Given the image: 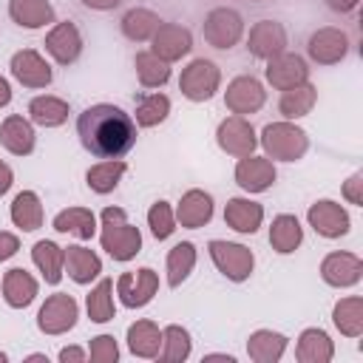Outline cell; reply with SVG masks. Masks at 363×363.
<instances>
[{
  "label": "cell",
  "mask_w": 363,
  "mask_h": 363,
  "mask_svg": "<svg viewBox=\"0 0 363 363\" xmlns=\"http://www.w3.org/2000/svg\"><path fill=\"white\" fill-rule=\"evenodd\" d=\"M258 145L264 147L267 159H272V162H298L309 150V136L301 125L281 119V122H269L261 130Z\"/></svg>",
  "instance_id": "obj_3"
},
{
  "label": "cell",
  "mask_w": 363,
  "mask_h": 363,
  "mask_svg": "<svg viewBox=\"0 0 363 363\" xmlns=\"http://www.w3.org/2000/svg\"><path fill=\"white\" fill-rule=\"evenodd\" d=\"M301 241H303V227H301L298 216L281 213V216L272 218V224H269V244H272L275 252L289 255V252H295L301 247Z\"/></svg>",
  "instance_id": "obj_33"
},
{
  "label": "cell",
  "mask_w": 363,
  "mask_h": 363,
  "mask_svg": "<svg viewBox=\"0 0 363 363\" xmlns=\"http://www.w3.org/2000/svg\"><path fill=\"white\" fill-rule=\"evenodd\" d=\"M125 170H128V164H125L122 159H102V162H96V164L88 167L85 184H88L96 196H108V193L116 190V184L122 182Z\"/></svg>",
  "instance_id": "obj_35"
},
{
  "label": "cell",
  "mask_w": 363,
  "mask_h": 363,
  "mask_svg": "<svg viewBox=\"0 0 363 363\" xmlns=\"http://www.w3.org/2000/svg\"><path fill=\"white\" fill-rule=\"evenodd\" d=\"M31 261L34 267L43 272L45 284H60L62 281V267H65V247H60L57 241H37L31 247Z\"/></svg>",
  "instance_id": "obj_30"
},
{
  "label": "cell",
  "mask_w": 363,
  "mask_h": 363,
  "mask_svg": "<svg viewBox=\"0 0 363 363\" xmlns=\"http://www.w3.org/2000/svg\"><path fill=\"white\" fill-rule=\"evenodd\" d=\"M167 113H170V99L156 91V94L139 96V102H136V119L133 122L139 128H156V125H162L167 119Z\"/></svg>",
  "instance_id": "obj_42"
},
{
  "label": "cell",
  "mask_w": 363,
  "mask_h": 363,
  "mask_svg": "<svg viewBox=\"0 0 363 363\" xmlns=\"http://www.w3.org/2000/svg\"><path fill=\"white\" fill-rule=\"evenodd\" d=\"M267 102V91L261 85V79H255L252 74H241L235 79L227 82V91H224V105L238 113V116H247V113H255L261 111Z\"/></svg>",
  "instance_id": "obj_10"
},
{
  "label": "cell",
  "mask_w": 363,
  "mask_h": 363,
  "mask_svg": "<svg viewBox=\"0 0 363 363\" xmlns=\"http://www.w3.org/2000/svg\"><path fill=\"white\" fill-rule=\"evenodd\" d=\"M173 213H176V221L182 227L199 230V227L210 224V218H213V196L199 190V187H193V190L182 193V199H179Z\"/></svg>",
  "instance_id": "obj_21"
},
{
  "label": "cell",
  "mask_w": 363,
  "mask_h": 363,
  "mask_svg": "<svg viewBox=\"0 0 363 363\" xmlns=\"http://www.w3.org/2000/svg\"><path fill=\"white\" fill-rule=\"evenodd\" d=\"M128 349H130V354L145 357V360L159 357V349H162V329H159L153 320H147V318L130 323V326H128Z\"/></svg>",
  "instance_id": "obj_31"
},
{
  "label": "cell",
  "mask_w": 363,
  "mask_h": 363,
  "mask_svg": "<svg viewBox=\"0 0 363 363\" xmlns=\"http://www.w3.org/2000/svg\"><path fill=\"white\" fill-rule=\"evenodd\" d=\"M85 309H88V318L94 323H108L113 320L116 315V306H113V281L111 278H102L85 298Z\"/></svg>",
  "instance_id": "obj_41"
},
{
  "label": "cell",
  "mask_w": 363,
  "mask_h": 363,
  "mask_svg": "<svg viewBox=\"0 0 363 363\" xmlns=\"http://www.w3.org/2000/svg\"><path fill=\"white\" fill-rule=\"evenodd\" d=\"M79 318V303L68 292H54L45 298V303L37 312V329L43 335H65L77 326Z\"/></svg>",
  "instance_id": "obj_7"
},
{
  "label": "cell",
  "mask_w": 363,
  "mask_h": 363,
  "mask_svg": "<svg viewBox=\"0 0 363 363\" xmlns=\"http://www.w3.org/2000/svg\"><path fill=\"white\" fill-rule=\"evenodd\" d=\"M122 0H82V6H88V9H94V11H111V9H116Z\"/></svg>",
  "instance_id": "obj_50"
},
{
  "label": "cell",
  "mask_w": 363,
  "mask_h": 363,
  "mask_svg": "<svg viewBox=\"0 0 363 363\" xmlns=\"http://www.w3.org/2000/svg\"><path fill=\"white\" fill-rule=\"evenodd\" d=\"M264 221V207L252 199H244V196H235L224 204V224L241 235H252L258 233Z\"/></svg>",
  "instance_id": "obj_22"
},
{
  "label": "cell",
  "mask_w": 363,
  "mask_h": 363,
  "mask_svg": "<svg viewBox=\"0 0 363 363\" xmlns=\"http://www.w3.org/2000/svg\"><path fill=\"white\" fill-rule=\"evenodd\" d=\"M147 227H150V233H153L156 241H164V238H170L176 233V213H173L170 201L159 199V201L150 204V210H147Z\"/></svg>",
  "instance_id": "obj_43"
},
{
  "label": "cell",
  "mask_w": 363,
  "mask_h": 363,
  "mask_svg": "<svg viewBox=\"0 0 363 363\" xmlns=\"http://www.w3.org/2000/svg\"><path fill=\"white\" fill-rule=\"evenodd\" d=\"M264 77H267V82L275 91H286V88H295V85H301V82L309 79V65H306V60L301 54L281 51L278 57L267 60Z\"/></svg>",
  "instance_id": "obj_14"
},
{
  "label": "cell",
  "mask_w": 363,
  "mask_h": 363,
  "mask_svg": "<svg viewBox=\"0 0 363 363\" xmlns=\"http://www.w3.org/2000/svg\"><path fill=\"white\" fill-rule=\"evenodd\" d=\"M57 357H60V363H82L88 357V352L79 349V346H65V349H60Z\"/></svg>",
  "instance_id": "obj_47"
},
{
  "label": "cell",
  "mask_w": 363,
  "mask_h": 363,
  "mask_svg": "<svg viewBox=\"0 0 363 363\" xmlns=\"http://www.w3.org/2000/svg\"><path fill=\"white\" fill-rule=\"evenodd\" d=\"M11 102V85H9V79L0 74V108H6Z\"/></svg>",
  "instance_id": "obj_51"
},
{
  "label": "cell",
  "mask_w": 363,
  "mask_h": 363,
  "mask_svg": "<svg viewBox=\"0 0 363 363\" xmlns=\"http://www.w3.org/2000/svg\"><path fill=\"white\" fill-rule=\"evenodd\" d=\"M6 360H9V354H6V352H0V363H6Z\"/></svg>",
  "instance_id": "obj_52"
},
{
  "label": "cell",
  "mask_w": 363,
  "mask_h": 363,
  "mask_svg": "<svg viewBox=\"0 0 363 363\" xmlns=\"http://www.w3.org/2000/svg\"><path fill=\"white\" fill-rule=\"evenodd\" d=\"M196 267V244L193 241H179L167 252V286L176 289L182 286Z\"/></svg>",
  "instance_id": "obj_38"
},
{
  "label": "cell",
  "mask_w": 363,
  "mask_h": 363,
  "mask_svg": "<svg viewBox=\"0 0 363 363\" xmlns=\"http://www.w3.org/2000/svg\"><path fill=\"white\" fill-rule=\"evenodd\" d=\"M9 17L20 28H28V31L57 23L54 6L48 0H9Z\"/></svg>",
  "instance_id": "obj_25"
},
{
  "label": "cell",
  "mask_w": 363,
  "mask_h": 363,
  "mask_svg": "<svg viewBox=\"0 0 363 363\" xmlns=\"http://www.w3.org/2000/svg\"><path fill=\"white\" fill-rule=\"evenodd\" d=\"M68 113H71L68 102L54 94H40L28 102V119L40 128H60V125H65Z\"/></svg>",
  "instance_id": "obj_32"
},
{
  "label": "cell",
  "mask_w": 363,
  "mask_h": 363,
  "mask_svg": "<svg viewBox=\"0 0 363 363\" xmlns=\"http://www.w3.org/2000/svg\"><path fill=\"white\" fill-rule=\"evenodd\" d=\"M9 216H11L14 227L23 230V233L40 230V227H43V218H45L43 201H40V196H37L34 190H20V193L14 196V201H11Z\"/></svg>",
  "instance_id": "obj_29"
},
{
  "label": "cell",
  "mask_w": 363,
  "mask_h": 363,
  "mask_svg": "<svg viewBox=\"0 0 363 363\" xmlns=\"http://www.w3.org/2000/svg\"><path fill=\"white\" fill-rule=\"evenodd\" d=\"M119 26H122V34H125L128 40L145 43V40H150V37L156 34V28L162 26V17H159L156 11H150V9L133 6V9H128V11L122 14Z\"/></svg>",
  "instance_id": "obj_36"
},
{
  "label": "cell",
  "mask_w": 363,
  "mask_h": 363,
  "mask_svg": "<svg viewBox=\"0 0 363 363\" xmlns=\"http://www.w3.org/2000/svg\"><path fill=\"white\" fill-rule=\"evenodd\" d=\"M40 292V284L37 278L23 269V267H11L6 275H3V301L11 306V309H26L28 303H34Z\"/></svg>",
  "instance_id": "obj_23"
},
{
  "label": "cell",
  "mask_w": 363,
  "mask_h": 363,
  "mask_svg": "<svg viewBox=\"0 0 363 363\" xmlns=\"http://www.w3.org/2000/svg\"><path fill=\"white\" fill-rule=\"evenodd\" d=\"M11 77L23 85V88H48L51 79H54V71L51 65L45 62V57L34 48H20L11 54Z\"/></svg>",
  "instance_id": "obj_12"
},
{
  "label": "cell",
  "mask_w": 363,
  "mask_h": 363,
  "mask_svg": "<svg viewBox=\"0 0 363 363\" xmlns=\"http://www.w3.org/2000/svg\"><path fill=\"white\" fill-rule=\"evenodd\" d=\"M295 357L301 363H329L335 357V343L332 337L318 329V326H309L298 335V346H295Z\"/></svg>",
  "instance_id": "obj_28"
},
{
  "label": "cell",
  "mask_w": 363,
  "mask_h": 363,
  "mask_svg": "<svg viewBox=\"0 0 363 363\" xmlns=\"http://www.w3.org/2000/svg\"><path fill=\"white\" fill-rule=\"evenodd\" d=\"M286 343L289 337L281 335V332H272V329H255L250 337H247V354L250 360L255 363H278L286 352Z\"/></svg>",
  "instance_id": "obj_27"
},
{
  "label": "cell",
  "mask_w": 363,
  "mask_h": 363,
  "mask_svg": "<svg viewBox=\"0 0 363 363\" xmlns=\"http://www.w3.org/2000/svg\"><path fill=\"white\" fill-rule=\"evenodd\" d=\"M207 252H210L216 269H218L227 281L241 284V281H247V278L252 275V269H255V255H252V250L244 247V244H238V241L213 238V241L207 244Z\"/></svg>",
  "instance_id": "obj_5"
},
{
  "label": "cell",
  "mask_w": 363,
  "mask_h": 363,
  "mask_svg": "<svg viewBox=\"0 0 363 363\" xmlns=\"http://www.w3.org/2000/svg\"><path fill=\"white\" fill-rule=\"evenodd\" d=\"M326 6L332 11H337V14H349V11H354L360 6V0H326Z\"/></svg>",
  "instance_id": "obj_49"
},
{
  "label": "cell",
  "mask_w": 363,
  "mask_h": 363,
  "mask_svg": "<svg viewBox=\"0 0 363 363\" xmlns=\"http://www.w3.org/2000/svg\"><path fill=\"white\" fill-rule=\"evenodd\" d=\"M247 51L258 60H272L286 51V28L275 20H258L247 34Z\"/></svg>",
  "instance_id": "obj_19"
},
{
  "label": "cell",
  "mask_w": 363,
  "mask_h": 363,
  "mask_svg": "<svg viewBox=\"0 0 363 363\" xmlns=\"http://www.w3.org/2000/svg\"><path fill=\"white\" fill-rule=\"evenodd\" d=\"M156 289H159V275L150 267H142L136 272H122L116 278V295H119L122 306H128V309L147 306L153 301Z\"/></svg>",
  "instance_id": "obj_9"
},
{
  "label": "cell",
  "mask_w": 363,
  "mask_h": 363,
  "mask_svg": "<svg viewBox=\"0 0 363 363\" xmlns=\"http://www.w3.org/2000/svg\"><path fill=\"white\" fill-rule=\"evenodd\" d=\"M0 145L14 156H28L34 150V145H37L34 122L20 116V113H9L0 122Z\"/></svg>",
  "instance_id": "obj_20"
},
{
  "label": "cell",
  "mask_w": 363,
  "mask_h": 363,
  "mask_svg": "<svg viewBox=\"0 0 363 363\" xmlns=\"http://www.w3.org/2000/svg\"><path fill=\"white\" fill-rule=\"evenodd\" d=\"M306 54L318 65H337L349 54V37H346V31H340L335 26H323L309 34Z\"/></svg>",
  "instance_id": "obj_13"
},
{
  "label": "cell",
  "mask_w": 363,
  "mask_h": 363,
  "mask_svg": "<svg viewBox=\"0 0 363 363\" xmlns=\"http://www.w3.org/2000/svg\"><path fill=\"white\" fill-rule=\"evenodd\" d=\"M255 3H258V0H255Z\"/></svg>",
  "instance_id": "obj_53"
},
{
  "label": "cell",
  "mask_w": 363,
  "mask_h": 363,
  "mask_svg": "<svg viewBox=\"0 0 363 363\" xmlns=\"http://www.w3.org/2000/svg\"><path fill=\"white\" fill-rule=\"evenodd\" d=\"M332 323L337 326L340 335L346 337H360L363 335V298L360 295H346L335 303L332 309Z\"/></svg>",
  "instance_id": "obj_37"
},
{
  "label": "cell",
  "mask_w": 363,
  "mask_h": 363,
  "mask_svg": "<svg viewBox=\"0 0 363 363\" xmlns=\"http://www.w3.org/2000/svg\"><path fill=\"white\" fill-rule=\"evenodd\" d=\"M278 173H275V162L267 159V156H241L238 164H235V184L244 190V193H264L275 184Z\"/></svg>",
  "instance_id": "obj_15"
},
{
  "label": "cell",
  "mask_w": 363,
  "mask_h": 363,
  "mask_svg": "<svg viewBox=\"0 0 363 363\" xmlns=\"http://www.w3.org/2000/svg\"><path fill=\"white\" fill-rule=\"evenodd\" d=\"M343 199L354 207H363V173H352L343 182Z\"/></svg>",
  "instance_id": "obj_45"
},
{
  "label": "cell",
  "mask_w": 363,
  "mask_h": 363,
  "mask_svg": "<svg viewBox=\"0 0 363 363\" xmlns=\"http://www.w3.org/2000/svg\"><path fill=\"white\" fill-rule=\"evenodd\" d=\"M51 227L57 233H65V235H74L79 241H91L96 235V216L88 210V207H65L54 216Z\"/></svg>",
  "instance_id": "obj_26"
},
{
  "label": "cell",
  "mask_w": 363,
  "mask_h": 363,
  "mask_svg": "<svg viewBox=\"0 0 363 363\" xmlns=\"http://www.w3.org/2000/svg\"><path fill=\"white\" fill-rule=\"evenodd\" d=\"M306 221H309V227H312L320 238H340V235H346L349 227H352V218H349L346 207L337 204V201H332V199H320V201L309 204Z\"/></svg>",
  "instance_id": "obj_11"
},
{
  "label": "cell",
  "mask_w": 363,
  "mask_h": 363,
  "mask_svg": "<svg viewBox=\"0 0 363 363\" xmlns=\"http://www.w3.org/2000/svg\"><path fill=\"white\" fill-rule=\"evenodd\" d=\"M193 352V340H190V332L179 323H170L162 329V349H159V360L164 363H182L187 360Z\"/></svg>",
  "instance_id": "obj_39"
},
{
  "label": "cell",
  "mask_w": 363,
  "mask_h": 363,
  "mask_svg": "<svg viewBox=\"0 0 363 363\" xmlns=\"http://www.w3.org/2000/svg\"><path fill=\"white\" fill-rule=\"evenodd\" d=\"M133 65H136V79L142 88H162L170 79V62L159 60L153 51H139Z\"/></svg>",
  "instance_id": "obj_40"
},
{
  "label": "cell",
  "mask_w": 363,
  "mask_h": 363,
  "mask_svg": "<svg viewBox=\"0 0 363 363\" xmlns=\"http://www.w3.org/2000/svg\"><path fill=\"white\" fill-rule=\"evenodd\" d=\"M77 136L96 159H122L136 145V122L119 105L96 102L77 116Z\"/></svg>",
  "instance_id": "obj_1"
},
{
  "label": "cell",
  "mask_w": 363,
  "mask_h": 363,
  "mask_svg": "<svg viewBox=\"0 0 363 363\" xmlns=\"http://www.w3.org/2000/svg\"><path fill=\"white\" fill-rule=\"evenodd\" d=\"M221 88V68L213 60L196 57L182 68L179 77V91L184 99L190 102H207L216 96V91Z\"/></svg>",
  "instance_id": "obj_4"
},
{
  "label": "cell",
  "mask_w": 363,
  "mask_h": 363,
  "mask_svg": "<svg viewBox=\"0 0 363 363\" xmlns=\"http://www.w3.org/2000/svg\"><path fill=\"white\" fill-rule=\"evenodd\" d=\"M190 48H193V34H190V28H184L179 23H162L156 28V34L150 37V51L164 62H176L182 57H187Z\"/></svg>",
  "instance_id": "obj_18"
},
{
  "label": "cell",
  "mask_w": 363,
  "mask_h": 363,
  "mask_svg": "<svg viewBox=\"0 0 363 363\" xmlns=\"http://www.w3.org/2000/svg\"><path fill=\"white\" fill-rule=\"evenodd\" d=\"M216 142H218V147H221L227 156H235V159L250 156V153H255V147H258L255 128H252L244 116H238V113H233V116H227V119L218 122V128H216Z\"/></svg>",
  "instance_id": "obj_8"
},
{
  "label": "cell",
  "mask_w": 363,
  "mask_h": 363,
  "mask_svg": "<svg viewBox=\"0 0 363 363\" xmlns=\"http://www.w3.org/2000/svg\"><path fill=\"white\" fill-rule=\"evenodd\" d=\"M320 278H323V284H329L335 289L354 286L363 278V261L354 252L335 250V252L323 255V261H320Z\"/></svg>",
  "instance_id": "obj_16"
},
{
  "label": "cell",
  "mask_w": 363,
  "mask_h": 363,
  "mask_svg": "<svg viewBox=\"0 0 363 363\" xmlns=\"http://www.w3.org/2000/svg\"><path fill=\"white\" fill-rule=\"evenodd\" d=\"M20 250V238L9 230H0V261H9L11 255H17Z\"/></svg>",
  "instance_id": "obj_46"
},
{
  "label": "cell",
  "mask_w": 363,
  "mask_h": 363,
  "mask_svg": "<svg viewBox=\"0 0 363 363\" xmlns=\"http://www.w3.org/2000/svg\"><path fill=\"white\" fill-rule=\"evenodd\" d=\"M201 34H204L207 45L227 51V48L238 45V40L244 37V17L230 6H218V9L207 11V17L201 23Z\"/></svg>",
  "instance_id": "obj_6"
},
{
  "label": "cell",
  "mask_w": 363,
  "mask_h": 363,
  "mask_svg": "<svg viewBox=\"0 0 363 363\" xmlns=\"http://www.w3.org/2000/svg\"><path fill=\"white\" fill-rule=\"evenodd\" d=\"M62 272H68V278L74 284H91L94 278H99L102 272V258L91 250V247H82V244H71L65 247V267Z\"/></svg>",
  "instance_id": "obj_24"
},
{
  "label": "cell",
  "mask_w": 363,
  "mask_h": 363,
  "mask_svg": "<svg viewBox=\"0 0 363 363\" xmlns=\"http://www.w3.org/2000/svg\"><path fill=\"white\" fill-rule=\"evenodd\" d=\"M88 354H91L94 363H116L119 360V346H116L113 335H96V337H91Z\"/></svg>",
  "instance_id": "obj_44"
},
{
  "label": "cell",
  "mask_w": 363,
  "mask_h": 363,
  "mask_svg": "<svg viewBox=\"0 0 363 363\" xmlns=\"http://www.w3.org/2000/svg\"><path fill=\"white\" fill-rule=\"evenodd\" d=\"M99 244L113 261H130L142 252V233L133 227L122 207H105L99 216Z\"/></svg>",
  "instance_id": "obj_2"
},
{
  "label": "cell",
  "mask_w": 363,
  "mask_h": 363,
  "mask_svg": "<svg viewBox=\"0 0 363 363\" xmlns=\"http://www.w3.org/2000/svg\"><path fill=\"white\" fill-rule=\"evenodd\" d=\"M45 51L51 54L54 62L60 65H71L79 60L82 54V34L79 28L71 23V20H62V23H54L51 31L45 34Z\"/></svg>",
  "instance_id": "obj_17"
},
{
  "label": "cell",
  "mask_w": 363,
  "mask_h": 363,
  "mask_svg": "<svg viewBox=\"0 0 363 363\" xmlns=\"http://www.w3.org/2000/svg\"><path fill=\"white\" fill-rule=\"evenodd\" d=\"M11 184H14V170L0 159V196H6L11 190Z\"/></svg>",
  "instance_id": "obj_48"
},
{
  "label": "cell",
  "mask_w": 363,
  "mask_h": 363,
  "mask_svg": "<svg viewBox=\"0 0 363 363\" xmlns=\"http://www.w3.org/2000/svg\"><path fill=\"white\" fill-rule=\"evenodd\" d=\"M315 102H318V88L306 79V82H301V85H295V88L281 91L278 111H281V116H284V119L295 122V119L306 116V113L315 108Z\"/></svg>",
  "instance_id": "obj_34"
}]
</instances>
